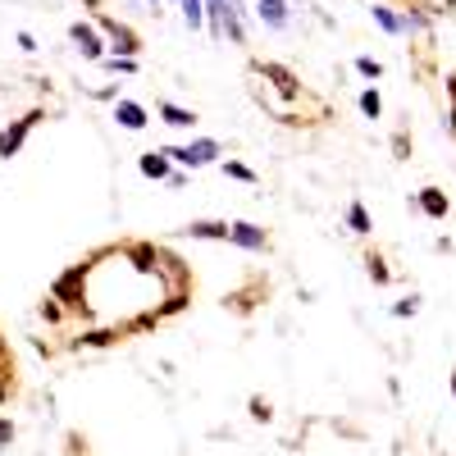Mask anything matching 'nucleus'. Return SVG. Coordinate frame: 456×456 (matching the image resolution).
<instances>
[{"label": "nucleus", "mask_w": 456, "mask_h": 456, "mask_svg": "<svg viewBox=\"0 0 456 456\" xmlns=\"http://www.w3.org/2000/svg\"><path fill=\"white\" fill-rule=\"evenodd\" d=\"M292 5H297V0H292Z\"/></svg>", "instance_id": "2f4dec72"}, {"label": "nucleus", "mask_w": 456, "mask_h": 456, "mask_svg": "<svg viewBox=\"0 0 456 456\" xmlns=\"http://www.w3.org/2000/svg\"><path fill=\"white\" fill-rule=\"evenodd\" d=\"M37 119H42V110L23 114V119H14V128H5V133H0V137H5V160H10V156H19V151H23V142H28V133L37 128Z\"/></svg>", "instance_id": "0eeeda50"}, {"label": "nucleus", "mask_w": 456, "mask_h": 456, "mask_svg": "<svg viewBox=\"0 0 456 456\" xmlns=\"http://www.w3.org/2000/svg\"><path fill=\"white\" fill-rule=\"evenodd\" d=\"M96 28H101V37H105L110 55H133V60H137V51H142V37H137L128 23L110 19V14H96Z\"/></svg>", "instance_id": "f03ea898"}, {"label": "nucleus", "mask_w": 456, "mask_h": 456, "mask_svg": "<svg viewBox=\"0 0 456 456\" xmlns=\"http://www.w3.org/2000/svg\"><path fill=\"white\" fill-rule=\"evenodd\" d=\"M178 10H183V23L192 28V32L206 28V0H178Z\"/></svg>", "instance_id": "ddd939ff"}, {"label": "nucleus", "mask_w": 456, "mask_h": 456, "mask_svg": "<svg viewBox=\"0 0 456 456\" xmlns=\"http://www.w3.org/2000/svg\"><path fill=\"white\" fill-rule=\"evenodd\" d=\"M356 73H361V78H370V83H374V78H384V64H379L374 55H356Z\"/></svg>", "instance_id": "f3484780"}, {"label": "nucleus", "mask_w": 456, "mask_h": 456, "mask_svg": "<svg viewBox=\"0 0 456 456\" xmlns=\"http://www.w3.org/2000/svg\"><path fill=\"white\" fill-rule=\"evenodd\" d=\"M374 23L384 28L388 37H402V32H406V19H402L393 5H384V0H374Z\"/></svg>", "instance_id": "f8f14e48"}, {"label": "nucleus", "mask_w": 456, "mask_h": 456, "mask_svg": "<svg viewBox=\"0 0 456 456\" xmlns=\"http://www.w3.org/2000/svg\"><path fill=\"white\" fill-rule=\"evenodd\" d=\"M228 242L242 247V251H270V233H265L260 224H247V219L228 224Z\"/></svg>", "instance_id": "20e7f679"}, {"label": "nucleus", "mask_w": 456, "mask_h": 456, "mask_svg": "<svg viewBox=\"0 0 456 456\" xmlns=\"http://www.w3.org/2000/svg\"><path fill=\"white\" fill-rule=\"evenodd\" d=\"M69 42L78 46V55L83 60H105L110 55V46H105V37H101V28L96 23H69Z\"/></svg>", "instance_id": "7ed1b4c3"}, {"label": "nucleus", "mask_w": 456, "mask_h": 456, "mask_svg": "<svg viewBox=\"0 0 456 456\" xmlns=\"http://www.w3.org/2000/svg\"><path fill=\"white\" fill-rule=\"evenodd\" d=\"M256 19L270 32H283L292 23V0H256Z\"/></svg>", "instance_id": "39448f33"}, {"label": "nucleus", "mask_w": 456, "mask_h": 456, "mask_svg": "<svg viewBox=\"0 0 456 456\" xmlns=\"http://www.w3.org/2000/svg\"><path fill=\"white\" fill-rule=\"evenodd\" d=\"M14 42H19V51H28V55L37 51V37H32V32H19V37H14Z\"/></svg>", "instance_id": "5701e85b"}, {"label": "nucleus", "mask_w": 456, "mask_h": 456, "mask_svg": "<svg viewBox=\"0 0 456 456\" xmlns=\"http://www.w3.org/2000/svg\"><path fill=\"white\" fill-rule=\"evenodd\" d=\"M447 83H452V137H456V73H452Z\"/></svg>", "instance_id": "393cba45"}, {"label": "nucleus", "mask_w": 456, "mask_h": 456, "mask_svg": "<svg viewBox=\"0 0 456 456\" xmlns=\"http://www.w3.org/2000/svg\"><path fill=\"white\" fill-rule=\"evenodd\" d=\"M146 5H151V10H160V5H165V0H146Z\"/></svg>", "instance_id": "cd10ccee"}, {"label": "nucleus", "mask_w": 456, "mask_h": 456, "mask_svg": "<svg viewBox=\"0 0 456 456\" xmlns=\"http://www.w3.org/2000/svg\"><path fill=\"white\" fill-rule=\"evenodd\" d=\"M114 124L128 128V133H142V128L151 124V114H146V105H137V101L119 96V101H114Z\"/></svg>", "instance_id": "423d86ee"}, {"label": "nucleus", "mask_w": 456, "mask_h": 456, "mask_svg": "<svg viewBox=\"0 0 456 456\" xmlns=\"http://www.w3.org/2000/svg\"><path fill=\"white\" fill-rule=\"evenodd\" d=\"M165 183H169V187H187V174H183V169H174V174H169Z\"/></svg>", "instance_id": "a878e982"}, {"label": "nucleus", "mask_w": 456, "mask_h": 456, "mask_svg": "<svg viewBox=\"0 0 456 456\" xmlns=\"http://www.w3.org/2000/svg\"><path fill=\"white\" fill-rule=\"evenodd\" d=\"M156 114H160L169 128H197V114H192V110H183V105H174V101H160Z\"/></svg>", "instance_id": "9d476101"}, {"label": "nucleus", "mask_w": 456, "mask_h": 456, "mask_svg": "<svg viewBox=\"0 0 456 456\" xmlns=\"http://www.w3.org/2000/svg\"><path fill=\"white\" fill-rule=\"evenodd\" d=\"M137 169L146 174V178H156V183H165L174 169H169V156H165V151H146V156L137 160Z\"/></svg>", "instance_id": "9b49d317"}, {"label": "nucleus", "mask_w": 456, "mask_h": 456, "mask_svg": "<svg viewBox=\"0 0 456 456\" xmlns=\"http://www.w3.org/2000/svg\"><path fill=\"white\" fill-rule=\"evenodd\" d=\"M415 210H420V215H429V219H447L452 201H447V192H443V187H425V192H415Z\"/></svg>", "instance_id": "6e6552de"}, {"label": "nucleus", "mask_w": 456, "mask_h": 456, "mask_svg": "<svg viewBox=\"0 0 456 456\" xmlns=\"http://www.w3.org/2000/svg\"><path fill=\"white\" fill-rule=\"evenodd\" d=\"M174 5H178V0H174Z\"/></svg>", "instance_id": "7c9ffc66"}, {"label": "nucleus", "mask_w": 456, "mask_h": 456, "mask_svg": "<svg viewBox=\"0 0 456 456\" xmlns=\"http://www.w3.org/2000/svg\"><path fill=\"white\" fill-rule=\"evenodd\" d=\"M452 397H456V370H452Z\"/></svg>", "instance_id": "c756f323"}, {"label": "nucleus", "mask_w": 456, "mask_h": 456, "mask_svg": "<svg viewBox=\"0 0 456 456\" xmlns=\"http://www.w3.org/2000/svg\"><path fill=\"white\" fill-rule=\"evenodd\" d=\"M224 10H233V14H247V0H224Z\"/></svg>", "instance_id": "bb28decb"}, {"label": "nucleus", "mask_w": 456, "mask_h": 456, "mask_svg": "<svg viewBox=\"0 0 456 456\" xmlns=\"http://www.w3.org/2000/svg\"><path fill=\"white\" fill-rule=\"evenodd\" d=\"M270 415H274V411H270V406H265V402H260V397H256V402H251V420H270Z\"/></svg>", "instance_id": "4be33fe9"}, {"label": "nucleus", "mask_w": 456, "mask_h": 456, "mask_svg": "<svg viewBox=\"0 0 456 456\" xmlns=\"http://www.w3.org/2000/svg\"><path fill=\"white\" fill-rule=\"evenodd\" d=\"M347 228H352L356 238H365L370 228H374V224H370V210H365L361 201H352V206H347Z\"/></svg>", "instance_id": "4468645a"}, {"label": "nucleus", "mask_w": 456, "mask_h": 456, "mask_svg": "<svg viewBox=\"0 0 456 456\" xmlns=\"http://www.w3.org/2000/svg\"><path fill=\"white\" fill-rule=\"evenodd\" d=\"M415 311H420V297H402L397 306H393V315H397V320H411Z\"/></svg>", "instance_id": "aec40b11"}, {"label": "nucleus", "mask_w": 456, "mask_h": 456, "mask_svg": "<svg viewBox=\"0 0 456 456\" xmlns=\"http://www.w3.org/2000/svg\"><path fill=\"white\" fill-rule=\"evenodd\" d=\"M206 28L224 37V0H206Z\"/></svg>", "instance_id": "dca6fc26"}, {"label": "nucleus", "mask_w": 456, "mask_h": 456, "mask_svg": "<svg viewBox=\"0 0 456 456\" xmlns=\"http://www.w3.org/2000/svg\"><path fill=\"white\" fill-rule=\"evenodd\" d=\"M101 64H105L110 73H137V60H133V55H105Z\"/></svg>", "instance_id": "a211bd4d"}, {"label": "nucleus", "mask_w": 456, "mask_h": 456, "mask_svg": "<svg viewBox=\"0 0 456 456\" xmlns=\"http://www.w3.org/2000/svg\"><path fill=\"white\" fill-rule=\"evenodd\" d=\"M365 265H370V279H374V283H388V279H393V274H388V265H384V256H370Z\"/></svg>", "instance_id": "6ab92c4d"}, {"label": "nucleus", "mask_w": 456, "mask_h": 456, "mask_svg": "<svg viewBox=\"0 0 456 456\" xmlns=\"http://www.w3.org/2000/svg\"><path fill=\"white\" fill-rule=\"evenodd\" d=\"M224 174H228V178H238V183H256V174H251L247 165H238V160H228V165H224Z\"/></svg>", "instance_id": "412c9836"}, {"label": "nucleus", "mask_w": 456, "mask_h": 456, "mask_svg": "<svg viewBox=\"0 0 456 456\" xmlns=\"http://www.w3.org/2000/svg\"><path fill=\"white\" fill-rule=\"evenodd\" d=\"M183 238H192V242H228V224H219V219H197V224L183 228Z\"/></svg>", "instance_id": "1a4fd4ad"}, {"label": "nucleus", "mask_w": 456, "mask_h": 456, "mask_svg": "<svg viewBox=\"0 0 456 456\" xmlns=\"http://www.w3.org/2000/svg\"><path fill=\"white\" fill-rule=\"evenodd\" d=\"M10 443H14V425L0 420V447H10Z\"/></svg>", "instance_id": "b1692460"}, {"label": "nucleus", "mask_w": 456, "mask_h": 456, "mask_svg": "<svg viewBox=\"0 0 456 456\" xmlns=\"http://www.w3.org/2000/svg\"><path fill=\"white\" fill-rule=\"evenodd\" d=\"M361 114H365V119H379V114H384V96H379L374 87L361 92Z\"/></svg>", "instance_id": "2eb2a0df"}, {"label": "nucleus", "mask_w": 456, "mask_h": 456, "mask_svg": "<svg viewBox=\"0 0 456 456\" xmlns=\"http://www.w3.org/2000/svg\"><path fill=\"white\" fill-rule=\"evenodd\" d=\"M160 151L169 156V165H183V169H206V165H215L224 156V146L215 137H197L187 146H160Z\"/></svg>", "instance_id": "f257e3e1"}, {"label": "nucleus", "mask_w": 456, "mask_h": 456, "mask_svg": "<svg viewBox=\"0 0 456 456\" xmlns=\"http://www.w3.org/2000/svg\"><path fill=\"white\" fill-rule=\"evenodd\" d=\"M0 160H5V137H0Z\"/></svg>", "instance_id": "c85d7f7f"}]
</instances>
